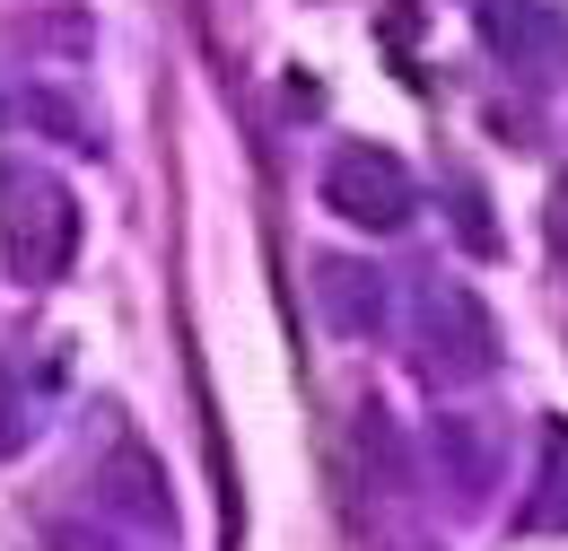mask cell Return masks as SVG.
I'll return each instance as SVG.
<instances>
[{"instance_id":"1","label":"cell","mask_w":568,"mask_h":551,"mask_svg":"<svg viewBox=\"0 0 568 551\" xmlns=\"http://www.w3.org/2000/svg\"><path fill=\"white\" fill-rule=\"evenodd\" d=\"M324 202L342 210L351 228H403L412 210H420V184H412V167L394 158V149H376V140H342L333 158H324Z\"/></svg>"},{"instance_id":"2","label":"cell","mask_w":568,"mask_h":551,"mask_svg":"<svg viewBox=\"0 0 568 551\" xmlns=\"http://www.w3.org/2000/svg\"><path fill=\"white\" fill-rule=\"evenodd\" d=\"M420 368L428 377H446V385H473V377H490L498 368V324H490V307L464 289V280H428L420 289Z\"/></svg>"},{"instance_id":"3","label":"cell","mask_w":568,"mask_h":551,"mask_svg":"<svg viewBox=\"0 0 568 551\" xmlns=\"http://www.w3.org/2000/svg\"><path fill=\"white\" fill-rule=\"evenodd\" d=\"M71 254H79V202L71 193H27L18 202V219H9V263L27 280H62L71 272Z\"/></svg>"},{"instance_id":"4","label":"cell","mask_w":568,"mask_h":551,"mask_svg":"<svg viewBox=\"0 0 568 551\" xmlns=\"http://www.w3.org/2000/svg\"><path fill=\"white\" fill-rule=\"evenodd\" d=\"M97 499L114 508V517H132L141 534H175V499H166V473H158V455L149 447H114L105 455V473H97Z\"/></svg>"},{"instance_id":"5","label":"cell","mask_w":568,"mask_h":551,"mask_svg":"<svg viewBox=\"0 0 568 551\" xmlns=\"http://www.w3.org/2000/svg\"><path fill=\"white\" fill-rule=\"evenodd\" d=\"M315 289H324V315H333L351 342L385 333V280L367 272V263H342V254H324V263H315Z\"/></svg>"},{"instance_id":"6","label":"cell","mask_w":568,"mask_h":551,"mask_svg":"<svg viewBox=\"0 0 568 551\" xmlns=\"http://www.w3.org/2000/svg\"><path fill=\"white\" fill-rule=\"evenodd\" d=\"M525 534H568V420H542V482L516 508Z\"/></svg>"},{"instance_id":"7","label":"cell","mask_w":568,"mask_h":551,"mask_svg":"<svg viewBox=\"0 0 568 551\" xmlns=\"http://www.w3.org/2000/svg\"><path fill=\"white\" fill-rule=\"evenodd\" d=\"M351 447H358V464H367V482H376V490H412V447H403V429H394L385 403H358Z\"/></svg>"},{"instance_id":"8","label":"cell","mask_w":568,"mask_h":551,"mask_svg":"<svg viewBox=\"0 0 568 551\" xmlns=\"http://www.w3.org/2000/svg\"><path fill=\"white\" fill-rule=\"evenodd\" d=\"M481 36H490V53H507V62H534L551 44V9L542 0H481Z\"/></svg>"},{"instance_id":"9","label":"cell","mask_w":568,"mask_h":551,"mask_svg":"<svg viewBox=\"0 0 568 551\" xmlns=\"http://www.w3.org/2000/svg\"><path fill=\"white\" fill-rule=\"evenodd\" d=\"M437 447H446V464H455V490H464V499H481V482H490V464H481V447H473V429H464V420H437Z\"/></svg>"},{"instance_id":"10","label":"cell","mask_w":568,"mask_h":551,"mask_svg":"<svg viewBox=\"0 0 568 551\" xmlns=\"http://www.w3.org/2000/svg\"><path fill=\"white\" fill-rule=\"evenodd\" d=\"M455 228H464V246H473V254H490V246H498V228H490V210H481V193H473V184L455 193Z\"/></svg>"},{"instance_id":"11","label":"cell","mask_w":568,"mask_h":551,"mask_svg":"<svg viewBox=\"0 0 568 551\" xmlns=\"http://www.w3.org/2000/svg\"><path fill=\"white\" fill-rule=\"evenodd\" d=\"M27 114H36V123H53V140H88V132H79V114L62 106V97H27Z\"/></svg>"},{"instance_id":"12","label":"cell","mask_w":568,"mask_h":551,"mask_svg":"<svg viewBox=\"0 0 568 551\" xmlns=\"http://www.w3.org/2000/svg\"><path fill=\"white\" fill-rule=\"evenodd\" d=\"M0 447H9V385H0Z\"/></svg>"},{"instance_id":"13","label":"cell","mask_w":568,"mask_h":551,"mask_svg":"<svg viewBox=\"0 0 568 551\" xmlns=\"http://www.w3.org/2000/svg\"><path fill=\"white\" fill-rule=\"evenodd\" d=\"M385 551H428V543H412V534H403V543H385Z\"/></svg>"}]
</instances>
